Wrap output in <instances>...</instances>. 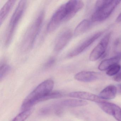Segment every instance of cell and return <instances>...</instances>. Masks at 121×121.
I'll use <instances>...</instances> for the list:
<instances>
[{
  "label": "cell",
  "instance_id": "6da1fadb",
  "mask_svg": "<svg viewBox=\"0 0 121 121\" xmlns=\"http://www.w3.org/2000/svg\"><path fill=\"white\" fill-rule=\"evenodd\" d=\"M81 0H71L60 6L52 15L47 25V31L51 32L61 24L71 19L83 7Z\"/></svg>",
  "mask_w": 121,
  "mask_h": 121
},
{
  "label": "cell",
  "instance_id": "7a4b0ae2",
  "mask_svg": "<svg viewBox=\"0 0 121 121\" xmlns=\"http://www.w3.org/2000/svg\"><path fill=\"white\" fill-rule=\"evenodd\" d=\"M54 86L53 81L48 79L41 83L25 98L22 104V111L31 107L42 101L49 100V95L53 91Z\"/></svg>",
  "mask_w": 121,
  "mask_h": 121
},
{
  "label": "cell",
  "instance_id": "3957f363",
  "mask_svg": "<svg viewBox=\"0 0 121 121\" xmlns=\"http://www.w3.org/2000/svg\"><path fill=\"white\" fill-rule=\"evenodd\" d=\"M44 17V11H41L26 31L20 47L21 51L22 52L28 51L34 46L35 42L42 26Z\"/></svg>",
  "mask_w": 121,
  "mask_h": 121
},
{
  "label": "cell",
  "instance_id": "277c9868",
  "mask_svg": "<svg viewBox=\"0 0 121 121\" xmlns=\"http://www.w3.org/2000/svg\"><path fill=\"white\" fill-rule=\"evenodd\" d=\"M27 5V1L21 0L10 18L5 37L4 45L6 47H8L12 42L17 27L25 12Z\"/></svg>",
  "mask_w": 121,
  "mask_h": 121
},
{
  "label": "cell",
  "instance_id": "5b68a950",
  "mask_svg": "<svg viewBox=\"0 0 121 121\" xmlns=\"http://www.w3.org/2000/svg\"><path fill=\"white\" fill-rule=\"evenodd\" d=\"M121 0H98L96 2L95 10L92 15V21L100 22L107 19L117 7L120 4Z\"/></svg>",
  "mask_w": 121,
  "mask_h": 121
},
{
  "label": "cell",
  "instance_id": "8992f818",
  "mask_svg": "<svg viewBox=\"0 0 121 121\" xmlns=\"http://www.w3.org/2000/svg\"><path fill=\"white\" fill-rule=\"evenodd\" d=\"M111 35V32H109L102 39L91 53L89 56L90 60L92 61H95L103 56L109 44Z\"/></svg>",
  "mask_w": 121,
  "mask_h": 121
},
{
  "label": "cell",
  "instance_id": "52a82bcc",
  "mask_svg": "<svg viewBox=\"0 0 121 121\" xmlns=\"http://www.w3.org/2000/svg\"><path fill=\"white\" fill-rule=\"evenodd\" d=\"M102 34V32H99L90 36L71 51L68 54L67 56L69 58H73L80 54L95 42Z\"/></svg>",
  "mask_w": 121,
  "mask_h": 121
},
{
  "label": "cell",
  "instance_id": "ba28073f",
  "mask_svg": "<svg viewBox=\"0 0 121 121\" xmlns=\"http://www.w3.org/2000/svg\"><path fill=\"white\" fill-rule=\"evenodd\" d=\"M73 33L70 30L65 29L61 32L55 39L54 43V51L59 52L63 49L70 41Z\"/></svg>",
  "mask_w": 121,
  "mask_h": 121
},
{
  "label": "cell",
  "instance_id": "9c48e42d",
  "mask_svg": "<svg viewBox=\"0 0 121 121\" xmlns=\"http://www.w3.org/2000/svg\"><path fill=\"white\" fill-rule=\"evenodd\" d=\"M69 96L71 98L80 99L90 100L98 103L105 100L98 95L91 93L85 91H75L69 94Z\"/></svg>",
  "mask_w": 121,
  "mask_h": 121
},
{
  "label": "cell",
  "instance_id": "30bf717a",
  "mask_svg": "<svg viewBox=\"0 0 121 121\" xmlns=\"http://www.w3.org/2000/svg\"><path fill=\"white\" fill-rule=\"evenodd\" d=\"M100 77V74L94 71H83L76 73L74 78L80 82H87L98 80Z\"/></svg>",
  "mask_w": 121,
  "mask_h": 121
},
{
  "label": "cell",
  "instance_id": "8fae6325",
  "mask_svg": "<svg viewBox=\"0 0 121 121\" xmlns=\"http://www.w3.org/2000/svg\"><path fill=\"white\" fill-rule=\"evenodd\" d=\"M121 60V53L110 58L103 60L100 64L98 69L100 71L107 70L114 65L118 64Z\"/></svg>",
  "mask_w": 121,
  "mask_h": 121
},
{
  "label": "cell",
  "instance_id": "7c38bea8",
  "mask_svg": "<svg viewBox=\"0 0 121 121\" xmlns=\"http://www.w3.org/2000/svg\"><path fill=\"white\" fill-rule=\"evenodd\" d=\"M88 104L87 102L83 100L71 98L63 100L58 105L61 107L73 108L86 106Z\"/></svg>",
  "mask_w": 121,
  "mask_h": 121
},
{
  "label": "cell",
  "instance_id": "4fadbf2b",
  "mask_svg": "<svg viewBox=\"0 0 121 121\" xmlns=\"http://www.w3.org/2000/svg\"><path fill=\"white\" fill-rule=\"evenodd\" d=\"M117 88L113 85H110L105 88L100 93L99 96L103 99H112L116 96Z\"/></svg>",
  "mask_w": 121,
  "mask_h": 121
},
{
  "label": "cell",
  "instance_id": "5bb4252c",
  "mask_svg": "<svg viewBox=\"0 0 121 121\" xmlns=\"http://www.w3.org/2000/svg\"><path fill=\"white\" fill-rule=\"evenodd\" d=\"M16 2L14 0H8L2 8L0 12V25L4 22Z\"/></svg>",
  "mask_w": 121,
  "mask_h": 121
},
{
  "label": "cell",
  "instance_id": "9a60e30c",
  "mask_svg": "<svg viewBox=\"0 0 121 121\" xmlns=\"http://www.w3.org/2000/svg\"><path fill=\"white\" fill-rule=\"evenodd\" d=\"M91 26L90 21L88 20H83L76 27L73 33L74 36H78L84 34L89 29Z\"/></svg>",
  "mask_w": 121,
  "mask_h": 121
},
{
  "label": "cell",
  "instance_id": "2e32d148",
  "mask_svg": "<svg viewBox=\"0 0 121 121\" xmlns=\"http://www.w3.org/2000/svg\"><path fill=\"white\" fill-rule=\"evenodd\" d=\"M109 115L113 116L117 121H121V108L116 104L112 103Z\"/></svg>",
  "mask_w": 121,
  "mask_h": 121
},
{
  "label": "cell",
  "instance_id": "e0dca14e",
  "mask_svg": "<svg viewBox=\"0 0 121 121\" xmlns=\"http://www.w3.org/2000/svg\"><path fill=\"white\" fill-rule=\"evenodd\" d=\"M31 112V109L23 110L16 116L12 121H25L30 116Z\"/></svg>",
  "mask_w": 121,
  "mask_h": 121
},
{
  "label": "cell",
  "instance_id": "ac0fdd59",
  "mask_svg": "<svg viewBox=\"0 0 121 121\" xmlns=\"http://www.w3.org/2000/svg\"><path fill=\"white\" fill-rule=\"evenodd\" d=\"M11 68L9 65L5 63L1 64L0 67V80H3L10 72Z\"/></svg>",
  "mask_w": 121,
  "mask_h": 121
},
{
  "label": "cell",
  "instance_id": "d6986e66",
  "mask_svg": "<svg viewBox=\"0 0 121 121\" xmlns=\"http://www.w3.org/2000/svg\"><path fill=\"white\" fill-rule=\"evenodd\" d=\"M121 68V66L119 64H117L114 65L107 70L106 74L109 76H114L120 71Z\"/></svg>",
  "mask_w": 121,
  "mask_h": 121
},
{
  "label": "cell",
  "instance_id": "ffe728a7",
  "mask_svg": "<svg viewBox=\"0 0 121 121\" xmlns=\"http://www.w3.org/2000/svg\"><path fill=\"white\" fill-rule=\"evenodd\" d=\"M56 62V59L54 57L50 58L44 65L45 68H49L53 65Z\"/></svg>",
  "mask_w": 121,
  "mask_h": 121
},
{
  "label": "cell",
  "instance_id": "44dd1931",
  "mask_svg": "<svg viewBox=\"0 0 121 121\" xmlns=\"http://www.w3.org/2000/svg\"><path fill=\"white\" fill-rule=\"evenodd\" d=\"M113 79L116 82H120L121 81V71H119L117 74L114 76Z\"/></svg>",
  "mask_w": 121,
  "mask_h": 121
},
{
  "label": "cell",
  "instance_id": "7402d4cb",
  "mask_svg": "<svg viewBox=\"0 0 121 121\" xmlns=\"http://www.w3.org/2000/svg\"><path fill=\"white\" fill-rule=\"evenodd\" d=\"M116 20H117V22H121V13L117 17Z\"/></svg>",
  "mask_w": 121,
  "mask_h": 121
},
{
  "label": "cell",
  "instance_id": "603a6c76",
  "mask_svg": "<svg viewBox=\"0 0 121 121\" xmlns=\"http://www.w3.org/2000/svg\"><path fill=\"white\" fill-rule=\"evenodd\" d=\"M117 91L121 93V84H120L119 85L117 86Z\"/></svg>",
  "mask_w": 121,
  "mask_h": 121
}]
</instances>
